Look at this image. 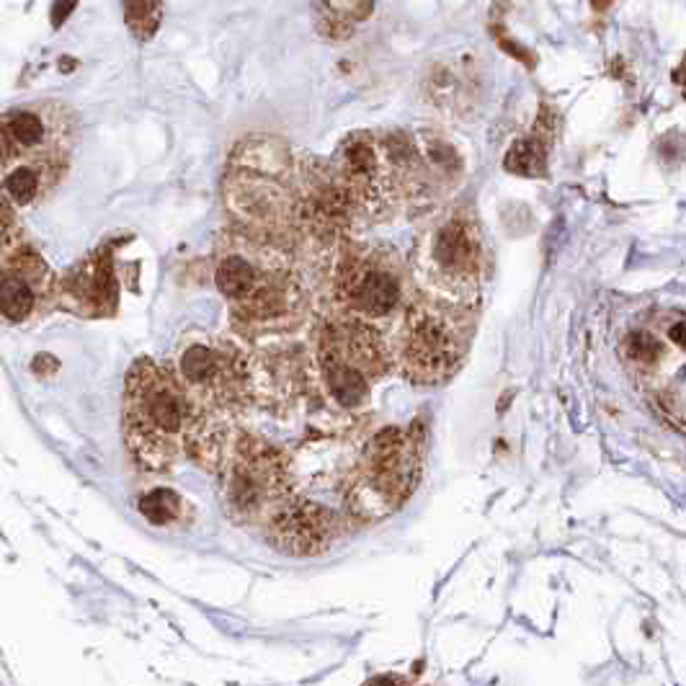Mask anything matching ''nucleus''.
<instances>
[{
    "label": "nucleus",
    "mask_w": 686,
    "mask_h": 686,
    "mask_svg": "<svg viewBox=\"0 0 686 686\" xmlns=\"http://www.w3.org/2000/svg\"><path fill=\"white\" fill-rule=\"evenodd\" d=\"M214 284L228 300L232 325L251 341L287 336L310 312V292L290 248L243 230L214 245Z\"/></svg>",
    "instance_id": "obj_1"
},
{
    "label": "nucleus",
    "mask_w": 686,
    "mask_h": 686,
    "mask_svg": "<svg viewBox=\"0 0 686 686\" xmlns=\"http://www.w3.org/2000/svg\"><path fill=\"white\" fill-rule=\"evenodd\" d=\"M170 372L189 405V449L217 467L228 452L232 426L251 403L248 359L230 341H207L183 346Z\"/></svg>",
    "instance_id": "obj_2"
},
{
    "label": "nucleus",
    "mask_w": 686,
    "mask_h": 686,
    "mask_svg": "<svg viewBox=\"0 0 686 686\" xmlns=\"http://www.w3.org/2000/svg\"><path fill=\"white\" fill-rule=\"evenodd\" d=\"M225 199L248 235L300 243V160L282 139H245L230 158Z\"/></svg>",
    "instance_id": "obj_3"
},
{
    "label": "nucleus",
    "mask_w": 686,
    "mask_h": 686,
    "mask_svg": "<svg viewBox=\"0 0 686 686\" xmlns=\"http://www.w3.org/2000/svg\"><path fill=\"white\" fill-rule=\"evenodd\" d=\"M73 119L67 108L39 101L0 119V204L26 210L45 199L67 169Z\"/></svg>",
    "instance_id": "obj_4"
},
{
    "label": "nucleus",
    "mask_w": 686,
    "mask_h": 686,
    "mask_svg": "<svg viewBox=\"0 0 686 686\" xmlns=\"http://www.w3.org/2000/svg\"><path fill=\"white\" fill-rule=\"evenodd\" d=\"M189 405L169 366L139 359L124 387V442L138 465L163 473L189 449Z\"/></svg>",
    "instance_id": "obj_5"
},
{
    "label": "nucleus",
    "mask_w": 686,
    "mask_h": 686,
    "mask_svg": "<svg viewBox=\"0 0 686 686\" xmlns=\"http://www.w3.org/2000/svg\"><path fill=\"white\" fill-rule=\"evenodd\" d=\"M413 276L424 297L473 312L486 290V238L473 214L452 210L431 222L413 248Z\"/></svg>",
    "instance_id": "obj_6"
},
{
    "label": "nucleus",
    "mask_w": 686,
    "mask_h": 686,
    "mask_svg": "<svg viewBox=\"0 0 686 686\" xmlns=\"http://www.w3.org/2000/svg\"><path fill=\"white\" fill-rule=\"evenodd\" d=\"M424 470V428H384L356 457L341 488V517L372 524L395 514Z\"/></svg>",
    "instance_id": "obj_7"
},
{
    "label": "nucleus",
    "mask_w": 686,
    "mask_h": 686,
    "mask_svg": "<svg viewBox=\"0 0 686 686\" xmlns=\"http://www.w3.org/2000/svg\"><path fill=\"white\" fill-rule=\"evenodd\" d=\"M473 312L413 297L397 321L393 362L403 377L421 387H439L457 374L473 343Z\"/></svg>",
    "instance_id": "obj_8"
},
{
    "label": "nucleus",
    "mask_w": 686,
    "mask_h": 686,
    "mask_svg": "<svg viewBox=\"0 0 686 686\" xmlns=\"http://www.w3.org/2000/svg\"><path fill=\"white\" fill-rule=\"evenodd\" d=\"M315 362L328 397L343 411H359L393 366V351L380 328L336 312L315 336Z\"/></svg>",
    "instance_id": "obj_9"
},
{
    "label": "nucleus",
    "mask_w": 686,
    "mask_h": 686,
    "mask_svg": "<svg viewBox=\"0 0 686 686\" xmlns=\"http://www.w3.org/2000/svg\"><path fill=\"white\" fill-rule=\"evenodd\" d=\"M217 470L225 511L238 524L263 529L294 496L287 455L251 434L235 436Z\"/></svg>",
    "instance_id": "obj_10"
},
{
    "label": "nucleus",
    "mask_w": 686,
    "mask_h": 686,
    "mask_svg": "<svg viewBox=\"0 0 686 686\" xmlns=\"http://www.w3.org/2000/svg\"><path fill=\"white\" fill-rule=\"evenodd\" d=\"M333 294L341 315L382 328L405 307L403 259L384 243L343 241L333 263Z\"/></svg>",
    "instance_id": "obj_11"
},
{
    "label": "nucleus",
    "mask_w": 686,
    "mask_h": 686,
    "mask_svg": "<svg viewBox=\"0 0 686 686\" xmlns=\"http://www.w3.org/2000/svg\"><path fill=\"white\" fill-rule=\"evenodd\" d=\"M333 170L346 191L353 212L374 220L390 217L400 201V181L393 158L384 148V139L372 132H356L341 142L333 158Z\"/></svg>",
    "instance_id": "obj_12"
},
{
    "label": "nucleus",
    "mask_w": 686,
    "mask_h": 686,
    "mask_svg": "<svg viewBox=\"0 0 686 686\" xmlns=\"http://www.w3.org/2000/svg\"><path fill=\"white\" fill-rule=\"evenodd\" d=\"M45 263L34 256H15L0 263V318L8 323H26L45 302Z\"/></svg>",
    "instance_id": "obj_13"
},
{
    "label": "nucleus",
    "mask_w": 686,
    "mask_h": 686,
    "mask_svg": "<svg viewBox=\"0 0 686 686\" xmlns=\"http://www.w3.org/2000/svg\"><path fill=\"white\" fill-rule=\"evenodd\" d=\"M251 400H259L266 408L287 405L294 400V390H300L302 366L287 351H269L261 353L251 364Z\"/></svg>",
    "instance_id": "obj_14"
},
{
    "label": "nucleus",
    "mask_w": 686,
    "mask_h": 686,
    "mask_svg": "<svg viewBox=\"0 0 686 686\" xmlns=\"http://www.w3.org/2000/svg\"><path fill=\"white\" fill-rule=\"evenodd\" d=\"M622 349H625L627 364H632L638 372H645V374L653 372L660 364L663 351H666L660 346V341L653 333H648V331H632L625 338Z\"/></svg>",
    "instance_id": "obj_15"
},
{
    "label": "nucleus",
    "mask_w": 686,
    "mask_h": 686,
    "mask_svg": "<svg viewBox=\"0 0 686 686\" xmlns=\"http://www.w3.org/2000/svg\"><path fill=\"white\" fill-rule=\"evenodd\" d=\"M545 160H548V142L537 138L518 139L506 155V169L521 176H539L545 173Z\"/></svg>",
    "instance_id": "obj_16"
},
{
    "label": "nucleus",
    "mask_w": 686,
    "mask_h": 686,
    "mask_svg": "<svg viewBox=\"0 0 686 686\" xmlns=\"http://www.w3.org/2000/svg\"><path fill=\"white\" fill-rule=\"evenodd\" d=\"M160 14L163 5L160 3H127L124 5V15L129 29L138 34V39L148 42L153 36L158 26H160Z\"/></svg>",
    "instance_id": "obj_17"
},
{
    "label": "nucleus",
    "mask_w": 686,
    "mask_h": 686,
    "mask_svg": "<svg viewBox=\"0 0 686 686\" xmlns=\"http://www.w3.org/2000/svg\"><path fill=\"white\" fill-rule=\"evenodd\" d=\"M179 508H181V501H179V496L170 493V490H153V493H148V496L139 501V511L150 518V521H155V524L173 521V518L179 517Z\"/></svg>",
    "instance_id": "obj_18"
},
{
    "label": "nucleus",
    "mask_w": 686,
    "mask_h": 686,
    "mask_svg": "<svg viewBox=\"0 0 686 686\" xmlns=\"http://www.w3.org/2000/svg\"><path fill=\"white\" fill-rule=\"evenodd\" d=\"M70 11H76L73 3H67V5H55V8H52V14H55V26H60V21H65V15L70 14Z\"/></svg>",
    "instance_id": "obj_19"
}]
</instances>
